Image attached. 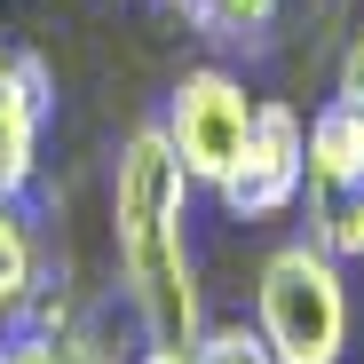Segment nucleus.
Wrapping results in <instances>:
<instances>
[{
  "label": "nucleus",
  "instance_id": "nucleus-1",
  "mask_svg": "<svg viewBox=\"0 0 364 364\" xmlns=\"http://www.w3.org/2000/svg\"><path fill=\"white\" fill-rule=\"evenodd\" d=\"M191 191L166 127H135L111 159V246H119V285L143 325V341L191 348L206 333L198 309V262H191Z\"/></svg>",
  "mask_w": 364,
  "mask_h": 364
},
{
  "label": "nucleus",
  "instance_id": "nucleus-2",
  "mask_svg": "<svg viewBox=\"0 0 364 364\" xmlns=\"http://www.w3.org/2000/svg\"><path fill=\"white\" fill-rule=\"evenodd\" d=\"M254 325L277 364H341L348 356V285L317 237H285L254 277Z\"/></svg>",
  "mask_w": 364,
  "mask_h": 364
},
{
  "label": "nucleus",
  "instance_id": "nucleus-3",
  "mask_svg": "<svg viewBox=\"0 0 364 364\" xmlns=\"http://www.w3.org/2000/svg\"><path fill=\"white\" fill-rule=\"evenodd\" d=\"M254 111H262V95L237 72H222V64H191L174 80L159 127H166L182 174H191L198 191H214V182L237 166V151H246V135H254Z\"/></svg>",
  "mask_w": 364,
  "mask_h": 364
},
{
  "label": "nucleus",
  "instance_id": "nucleus-4",
  "mask_svg": "<svg viewBox=\"0 0 364 364\" xmlns=\"http://www.w3.org/2000/svg\"><path fill=\"white\" fill-rule=\"evenodd\" d=\"M301 191H309V119H301L293 103H277V95H262L254 135H246V151H237V166L214 182V198H222L230 222H269Z\"/></svg>",
  "mask_w": 364,
  "mask_h": 364
},
{
  "label": "nucleus",
  "instance_id": "nucleus-5",
  "mask_svg": "<svg viewBox=\"0 0 364 364\" xmlns=\"http://www.w3.org/2000/svg\"><path fill=\"white\" fill-rule=\"evenodd\" d=\"M55 111V80L40 55L0 48V198H24L40 182V135Z\"/></svg>",
  "mask_w": 364,
  "mask_h": 364
},
{
  "label": "nucleus",
  "instance_id": "nucleus-6",
  "mask_svg": "<svg viewBox=\"0 0 364 364\" xmlns=\"http://www.w3.org/2000/svg\"><path fill=\"white\" fill-rule=\"evenodd\" d=\"M364 191V103H325L309 119V198Z\"/></svg>",
  "mask_w": 364,
  "mask_h": 364
},
{
  "label": "nucleus",
  "instance_id": "nucleus-7",
  "mask_svg": "<svg viewBox=\"0 0 364 364\" xmlns=\"http://www.w3.org/2000/svg\"><path fill=\"white\" fill-rule=\"evenodd\" d=\"M40 293V230L24 198H0V333H16V317Z\"/></svg>",
  "mask_w": 364,
  "mask_h": 364
},
{
  "label": "nucleus",
  "instance_id": "nucleus-8",
  "mask_svg": "<svg viewBox=\"0 0 364 364\" xmlns=\"http://www.w3.org/2000/svg\"><path fill=\"white\" fill-rule=\"evenodd\" d=\"M166 9H182L206 40L246 48V40H269V24H277V9H285V0H166Z\"/></svg>",
  "mask_w": 364,
  "mask_h": 364
},
{
  "label": "nucleus",
  "instance_id": "nucleus-9",
  "mask_svg": "<svg viewBox=\"0 0 364 364\" xmlns=\"http://www.w3.org/2000/svg\"><path fill=\"white\" fill-rule=\"evenodd\" d=\"M309 237L333 262H364V191H333L309 206Z\"/></svg>",
  "mask_w": 364,
  "mask_h": 364
},
{
  "label": "nucleus",
  "instance_id": "nucleus-10",
  "mask_svg": "<svg viewBox=\"0 0 364 364\" xmlns=\"http://www.w3.org/2000/svg\"><path fill=\"white\" fill-rule=\"evenodd\" d=\"M191 364H277V356H269L262 325H206L191 341Z\"/></svg>",
  "mask_w": 364,
  "mask_h": 364
},
{
  "label": "nucleus",
  "instance_id": "nucleus-11",
  "mask_svg": "<svg viewBox=\"0 0 364 364\" xmlns=\"http://www.w3.org/2000/svg\"><path fill=\"white\" fill-rule=\"evenodd\" d=\"M0 364H72V333H0Z\"/></svg>",
  "mask_w": 364,
  "mask_h": 364
},
{
  "label": "nucleus",
  "instance_id": "nucleus-12",
  "mask_svg": "<svg viewBox=\"0 0 364 364\" xmlns=\"http://www.w3.org/2000/svg\"><path fill=\"white\" fill-rule=\"evenodd\" d=\"M333 95L341 103H364V32L341 48V72H333Z\"/></svg>",
  "mask_w": 364,
  "mask_h": 364
},
{
  "label": "nucleus",
  "instance_id": "nucleus-13",
  "mask_svg": "<svg viewBox=\"0 0 364 364\" xmlns=\"http://www.w3.org/2000/svg\"><path fill=\"white\" fill-rule=\"evenodd\" d=\"M135 364H191V348H174V341H151Z\"/></svg>",
  "mask_w": 364,
  "mask_h": 364
},
{
  "label": "nucleus",
  "instance_id": "nucleus-14",
  "mask_svg": "<svg viewBox=\"0 0 364 364\" xmlns=\"http://www.w3.org/2000/svg\"><path fill=\"white\" fill-rule=\"evenodd\" d=\"M72 364H111V356H103L95 341H72Z\"/></svg>",
  "mask_w": 364,
  "mask_h": 364
}]
</instances>
